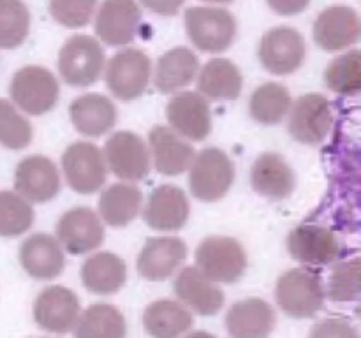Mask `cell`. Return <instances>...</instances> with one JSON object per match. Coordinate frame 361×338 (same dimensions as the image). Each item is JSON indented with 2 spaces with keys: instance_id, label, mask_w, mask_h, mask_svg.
Instances as JSON below:
<instances>
[{
  "instance_id": "obj_1",
  "label": "cell",
  "mask_w": 361,
  "mask_h": 338,
  "mask_svg": "<svg viewBox=\"0 0 361 338\" xmlns=\"http://www.w3.org/2000/svg\"><path fill=\"white\" fill-rule=\"evenodd\" d=\"M279 306L293 319L314 317L324 305V291L321 273L314 268H295L279 278L275 287Z\"/></svg>"
},
{
  "instance_id": "obj_2",
  "label": "cell",
  "mask_w": 361,
  "mask_h": 338,
  "mask_svg": "<svg viewBox=\"0 0 361 338\" xmlns=\"http://www.w3.org/2000/svg\"><path fill=\"white\" fill-rule=\"evenodd\" d=\"M235 182V165L221 148H204L189 165V187L203 203L221 201Z\"/></svg>"
},
{
  "instance_id": "obj_3",
  "label": "cell",
  "mask_w": 361,
  "mask_h": 338,
  "mask_svg": "<svg viewBox=\"0 0 361 338\" xmlns=\"http://www.w3.org/2000/svg\"><path fill=\"white\" fill-rule=\"evenodd\" d=\"M104 63V49L92 35H73L60 48L59 73L69 87L94 84L101 77Z\"/></svg>"
},
{
  "instance_id": "obj_4",
  "label": "cell",
  "mask_w": 361,
  "mask_h": 338,
  "mask_svg": "<svg viewBox=\"0 0 361 338\" xmlns=\"http://www.w3.org/2000/svg\"><path fill=\"white\" fill-rule=\"evenodd\" d=\"M185 30L190 42L204 53H222L236 37V20L221 7H189Z\"/></svg>"
},
{
  "instance_id": "obj_5",
  "label": "cell",
  "mask_w": 361,
  "mask_h": 338,
  "mask_svg": "<svg viewBox=\"0 0 361 338\" xmlns=\"http://www.w3.org/2000/svg\"><path fill=\"white\" fill-rule=\"evenodd\" d=\"M196 264L210 280L235 284L247 268L242 243L231 236H208L197 245Z\"/></svg>"
},
{
  "instance_id": "obj_6",
  "label": "cell",
  "mask_w": 361,
  "mask_h": 338,
  "mask_svg": "<svg viewBox=\"0 0 361 338\" xmlns=\"http://www.w3.org/2000/svg\"><path fill=\"white\" fill-rule=\"evenodd\" d=\"M59 81L55 74L41 65H27L16 70L11 80V99L28 115H44L59 101Z\"/></svg>"
},
{
  "instance_id": "obj_7",
  "label": "cell",
  "mask_w": 361,
  "mask_h": 338,
  "mask_svg": "<svg viewBox=\"0 0 361 338\" xmlns=\"http://www.w3.org/2000/svg\"><path fill=\"white\" fill-rule=\"evenodd\" d=\"M150 56L137 48H127L111 56L106 69V87L120 101H134L150 84Z\"/></svg>"
},
{
  "instance_id": "obj_8",
  "label": "cell",
  "mask_w": 361,
  "mask_h": 338,
  "mask_svg": "<svg viewBox=\"0 0 361 338\" xmlns=\"http://www.w3.org/2000/svg\"><path fill=\"white\" fill-rule=\"evenodd\" d=\"M62 171L74 192L94 194L108 178V168L99 146L88 141H78L66 148L62 155Z\"/></svg>"
},
{
  "instance_id": "obj_9",
  "label": "cell",
  "mask_w": 361,
  "mask_h": 338,
  "mask_svg": "<svg viewBox=\"0 0 361 338\" xmlns=\"http://www.w3.org/2000/svg\"><path fill=\"white\" fill-rule=\"evenodd\" d=\"M106 168L122 182H140L150 171V154L141 136L118 130L104 144Z\"/></svg>"
},
{
  "instance_id": "obj_10",
  "label": "cell",
  "mask_w": 361,
  "mask_h": 338,
  "mask_svg": "<svg viewBox=\"0 0 361 338\" xmlns=\"http://www.w3.org/2000/svg\"><path fill=\"white\" fill-rule=\"evenodd\" d=\"M288 130L298 143L316 144L326 139L334 123L331 104L324 95L305 94L296 99L289 109Z\"/></svg>"
},
{
  "instance_id": "obj_11",
  "label": "cell",
  "mask_w": 361,
  "mask_h": 338,
  "mask_svg": "<svg viewBox=\"0 0 361 338\" xmlns=\"http://www.w3.org/2000/svg\"><path fill=\"white\" fill-rule=\"evenodd\" d=\"M307 55L305 39L291 27L268 30L259 42V62L268 73L286 76L302 67Z\"/></svg>"
},
{
  "instance_id": "obj_12",
  "label": "cell",
  "mask_w": 361,
  "mask_h": 338,
  "mask_svg": "<svg viewBox=\"0 0 361 338\" xmlns=\"http://www.w3.org/2000/svg\"><path fill=\"white\" fill-rule=\"evenodd\" d=\"M56 239L69 254L83 256L102 245L104 225L92 208H71L56 224Z\"/></svg>"
},
{
  "instance_id": "obj_13",
  "label": "cell",
  "mask_w": 361,
  "mask_h": 338,
  "mask_svg": "<svg viewBox=\"0 0 361 338\" xmlns=\"http://www.w3.org/2000/svg\"><path fill=\"white\" fill-rule=\"evenodd\" d=\"M60 175L55 162L44 155H30L18 164L14 189L28 203H48L60 192Z\"/></svg>"
},
{
  "instance_id": "obj_14",
  "label": "cell",
  "mask_w": 361,
  "mask_h": 338,
  "mask_svg": "<svg viewBox=\"0 0 361 338\" xmlns=\"http://www.w3.org/2000/svg\"><path fill=\"white\" fill-rule=\"evenodd\" d=\"M80 299L63 285H51L39 292L34 301V319L49 333H69L80 317Z\"/></svg>"
},
{
  "instance_id": "obj_15",
  "label": "cell",
  "mask_w": 361,
  "mask_h": 338,
  "mask_svg": "<svg viewBox=\"0 0 361 338\" xmlns=\"http://www.w3.org/2000/svg\"><path fill=\"white\" fill-rule=\"evenodd\" d=\"M169 129L180 137L190 141H203L212 132V113L208 101L200 92L176 94L166 108Z\"/></svg>"
},
{
  "instance_id": "obj_16",
  "label": "cell",
  "mask_w": 361,
  "mask_h": 338,
  "mask_svg": "<svg viewBox=\"0 0 361 338\" xmlns=\"http://www.w3.org/2000/svg\"><path fill=\"white\" fill-rule=\"evenodd\" d=\"M140 25L136 0H104L95 16V34L108 46H123L136 39Z\"/></svg>"
},
{
  "instance_id": "obj_17",
  "label": "cell",
  "mask_w": 361,
  "mask_h": 338,
  "mask_svg": "<svg viewBox=\"0 0 361 338\" xmlns=\"http://www.w3.org/2000/svg\"><path fill=\"white\" fill-rule=\"evenodd\" d=\"M288 252L307 266H324L337 259L341 243L324 225L302 224L288 234Z\"/></svg>"
},
{
  "instance_id": "obj_18",
  "label": "cell",
  "mask_w": 361,
  "mask_h": 338,
  "mask_svg": "<svg viewBox=\"0 0 361 338\" xmlns=\"http://www.w3.org/2000/svg\"><path fill=\"white\" fill-rule=\"evenodd\" d=\"M360 37V16L353 7L331 6L314 21V41L324 51H341Z\"/></svg>"
},
{
  "instance_id": "obj_19",
  "label": "cell",
  "mask_w": 361,
  "mask_h": 338,
  "mask_svg": "<svg viewBox=\"0 0 361 338\" xmlns=\"http://www.w3.org/2000/svg\"><path fill=\"white\" fill-rule=\"evenodd\" d=\"M190 206L185 192L176 185H161L150 194L143 210L148 227L155 231H178L189 220Z\"/></svg>"
},
{
  "instance_id": "obj_20",
  "label": "cell",
  "mask_w": 361,
  "mask_h": 338,
  "mask_svg": "<svg viewBox=\"0 0 361 338\" xmlns=\"http://www.w3.org/2000/svg\"><path fill=\"white\" fill-rule=\"evenodd\" d=\"M187 257V245L175 236H155L141 249L137 271L147 280L159 282L171 277Z\"/></svg>"
},
{
  "instance_id": "obj_21",
  "label": "cell",
  "mask_w": 361,
  "mask_h": 338,
  "mask_svg": "<svg viewBox=\"0 0 361 338\" xmlns=\"http://www.w3.org/2000/svg\"><path fill=\"white\" fill-rule=\"evenodd\" d=\"M20 264L30 277L51 280L66 268V254L59 239L46 232H37L21 243Z\"/></svg>"
},
{
  "instance_id": "obj_22",
  "label": "cell",
  "mask_w": 361,
  "mask_h": 338,
  "mask_svg": "<svg viewBox=\"0 0 361 338\" xmlns=\"http://www.w3.org/2000/svg\"><path fill=\"white\" fill-rule=\"evenodd\" d=\"M175 294L192 312L200 315H215L224 306V292L197 266H187L175 280Z\"/></svg>"
},
{
  "instance_id": "obj_23",
  "label": "cell",
  "mask_w": 361,
  "mask_h": 338,
  "mask_svg": "<svg viewBox=\"0 0 361 338\" xmlns=\"http://www.w3.org/2000/svg\"><path fill=\"white\" fill-rule=\"evenodd\" d=\"M275 310L259 298L235 303L226 315V327L231 338H268L275 330Z\"/></svg>"
},
{
  "instance_id": "obj_24",
  "label": "cell",
  "mask_w": 361,
  "mask_h": 338,
  "mask_svg": "<svg viewBox=\"0 0 361 338\" xmlns=\"http://www.w3.org/2000/svg\"><path fill=\"white\" fill-rule=\"evenodd\" d=\"M150 151L154 165L161 175L178 176L189 169L194 161L192 144L183 141L173 129L164 125H155L150 130Z\"/></svg>"
},
{
  "instance_id": "obj_25",
  "label": "cell",
  "mask_w": 361,
  "mask_h": 338,
  "mask_svg": "<svg viewBox=\"0 0 361 338\" xmlns=\"http://www.w3.org/2000/svg\"><path fill=\"white\" fill-rule=\"evenodd\" d=\"M295 173L284 157L274 151L261 154L250 169V185L268 199H286L295 190Z\"/></svg>"
},
{
  "instance_id": "obj_26",
  "label": "cell",
  "mask_w": 361,
  "mask_h": 338,
  "mask_svg": "<svg viewBox=\"0 0 361 338\" xmlns=\"http://www.w3.org/2000/svg\"><path fill=\"white\" fill-rule=\"evenodd\" d=\"M69 115L74 129L88 137L104 136L116 123L115 104L102 94H85L76 97L71 102Z\"/></svg>"
},
{
  "instance_id": "obj_27",
  "label": "cell",
  "mask_w": 361,
  "mask_h": 338,
  "mask_svg": "<svg viewBox=\"0 0 361 338\" xmlns=\"http://www.w3.org/2000/svg\"><path fill=\"white\" fill-rule=\"evenodd\" d=\"M200 70V60L192 49L180 46L159 56L154 73V84L161 94H176L190 84Z\"/></svg>"
},
{
  "instance_id": "obj_28",
  "label": "cell",
  "mask_w": 361,
  "mask_h": 338,
  "mask_svg": "<svg viewBox=\"0 0 361 338\" xmlns=\"http://www.w3.org/2000/svg\"><path fill=\"white\" fill-rule=\"evenodd\" d=\"M197 88L204 99L212 101H235L240 97L243 77L240 69L228 58H212L197 70Z\"/></svg>"
},
{
  "instance_id": "obj_29",
  "label": "cell",
  "mask_w": 361,
  "mask_h": 338,
  "mask_svg": "<svg viewBox=\"0 0 361 338\" xmlns=\"http://www.w3.org/2000/svg\"><path fill=\"white\" fill-rule=\"evenodd\" d=\"M127 278L126 263L113 252H97L81 268V282L94 294H115Z\"/></svg>"
},
{
  "instance_id": "obj_30",
  "label": "cell",
  "mask_w": 361,
  "mask_h": 338,
  "mask_svg": "<svg viewBox=\"0 0 361 338\" xmlns=\"http://www.w3.org/2000/svg\"><path fill=\"white\" fill-rule=\"evenodd\" d=\"M192 313L175 299H157L143 313L145 331L152 338H178L192 327Z\"/></svg>"
},
{
  "instance_id": "obj_31",
  "label": "cell",
  "mask_w": 361,
  "mask_h": 338,
  "mask_svg": "<svg viewBox=\"0 0 361 338\" xmlns=\"http://www.w3.org/2000/svg\"><path fill=\"white\" fill-rule=\"evenodd\" d=\"M143 194L133 183H115L99 197V213L109 227H126L137 217Z\"/></svg>"
},
{
  "instance_id": "obj_32",
  "label": "cell",
  "mask_w": 361,
  "mask_h": 338,
  "mask_svg": "<svg viewBox=\"0 0 361 338\" xmlns=\"http://www.w3.org/2000/svg\"><path fill=\"white\" fill-rule=\"evenodd\" d=\"M126 317L108 303L88 306L74 326V338H126Z\"/></svg>"
},
{
  "instance_id": "obj_33",
  "label": "cell",
  "mask_w": 361,
  "mask_h": 338,
  "mask_svg": "<svg viewBox=\"0 0 361 338\" xmlns=\"http://www.w3.org/2000/svg\"><path fill=\"white\" fill-rule=\"evenodd\" d=\"M291 94L282 84L264 83L254 90L249 101L250 116L263 125H275L282 122L291 109Z\"/></svg>"
},
{
  "instance_id": "obj_34",
  "label": "cell",
  "mask_w": 361,
  "mask_h": 338,
  "mask_svg": "<svg viewBox=\"0 0 361 338\" xmlns=\"http://www.w3.org/2000/svg\"><path fill=\"white\" fill-rule=\"evenodd\" d=\"M324 83L338 95H356L361 88V53L351 49L331 60L324 73Z\"/></svg>"
},
{
  "instance_id": "obj_35",
  "label": "cell",
  "mask_w": 361,
  "mask_h": 338,
  "mask_svg": "<svg viewBox=\"0 0 361 338\" xmlns=\"http://www.w3.org/2000/svg\"><path fill=\"white\" fill-rule=\"evenodd\" d=\"M30 32V13L23 0H0V48L14 49Z\"/></svg>"
},
{
  "instance_id": "obj_36",
  "label": "cell",
  "mask_w": 361,
  "mask_h": 338,
  "mask_svg": "<svg viewBox=\"0 0 361 338\" xmlns=\"http://www.w3.org/2000/svg\"><path fill=\"white\" fill-rule=\"evenodd\" d=\"M34 224V208L27 199L11 190L0 192V236L14 238Z\"/></svg>"
},
{
  "instance_id": "obj_37",
  "label": "cell",
  "mask_w": 361,
  "mask_h": 338,
  "mask_svg": "<svg viewBox=\"0 0 361 338\" xmlns=\"http://www.w3.org/2000/svg\"><path fill=\"white\" fill-rule=\"evenodd\" d=\"M32 141V125L13 102L0 99V144L9 150H23Z\"/></svg>"
},
{
  "instance_id": "obj_38",
  "label": "cell",
  "mask_w": 361,
  "mask_h": 338,
  "mask_svg": "<svg viewBox=\"0 0 361 338\" xmlns=\"http://www.w3.org/2000/svg\"><path fill=\"white\" fill-rule=\"evenodd\" d=\"M360 257L338 263L331 270L328 282V298L337 303L355 301L360 296Z\"/></svg>"
},
{
  "instance_id": "obj_39",
  "label": "cell",
  "mask_w": 361,
  "mask_h": 338,
  "mask_svg": "<svg viewBox=\"0 0 361 338\" xmlns=\"http://www.w3.org/2000/svg\"><path fill=\"white\" fill-rule=\"evenodd\" d=\"M97 0H49V14L67 28H81L90 23Z\"/></svg>"
},
{
  "instance_id": "obj_40",
  "label": "cell",
  "mask_w": 361,
  "mask_h": 338,
  "mask_svg": "<svg viewBox=\"0 0 361 338\" xmlns=\"http://www.w3.org/2000/svg\"><path fill=\"white\" fill-rule=\"evenodd\" d=\"M310 338H358V331L342 317H328L312 327Z\"/></svg>"
},
{
  "instance_id": "obj_41",
  "label": "cell",
  "mask_w": 361,
  "mask_h": 338,
  "mask_svg": "<svg viewBox=\"0 0 361 338\" xmlns=\"http://www.w3.org/2000/svg\"><path fill=\"white\" fill-rule=\"evenodd\" d=\"M267 2L281 16H295L309 7L310 0H267Z\"/></svg>"
},
{
  "instance_id": "obj_42",
  "label": "cell",
  "mask_w": 361,
  "mask_h": 338,
  "mask_svg": "<svg viewBox=\"0 0 361 338\" xmlns=\"http://www.w3.org/2000/svg\"><path fill=\"white\" fill-rule=\"evenodd\" d=\"M183 2L185 0H141V4L147 9H150L155 14H161V16H175L180 7L183 6Z\"/></svg>"
},
{
  "instance_id": "obj_43",
  "label": "cell",
  "mask_w": 361,
  "mask_h": 338,
  "mask_svg": "<svg viewBox=\"0 0 361 338\" xmlns=\"http://www.w3.org/2000/svg\"><path fill=\"white\" fill-rule=\"evenodd\" d=\"M185 338H217V337L212 333H208V331H194V333L187 334Z\"/></svg>"
},
{
  "instance_id": "obj_44",
  "label": "cell",
  "mask_w": 361,
  "mask_h": 338,
  "mask_svg": "<svg viewBox=\"0 0 361 338\" xmlns=\"http://www.w3.org/2000/svg\"><path fill=\"white\" fill-rule=\"evenodd\" d=\"M204 2H212V4H229L233 0H204Z\"/></svg>"
}]
</instances>
